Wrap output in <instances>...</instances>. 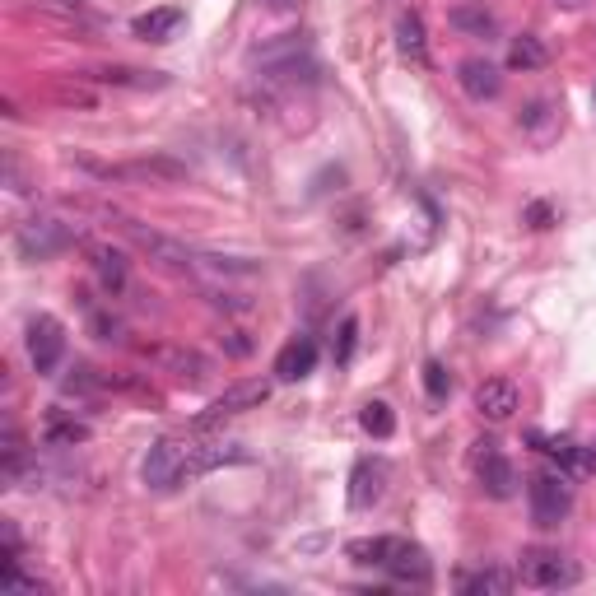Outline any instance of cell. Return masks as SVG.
Returning <instances> with one entry per match:
<instances>
[{
	"mask_svg": "<svg viewBox=\"0 0 596 596\" xmlns=\"http://www.w3.org/2000/svg\"><path fill=\"white\" fill-rule=\"evenodd\" d=\"M84 229L80 224H66V219H52V215H33L19 224V233H14V243H19V252H24L28 261H47L56 257V252H66L70 243H80Z\"/></svg>",
	"mask_w": 596,
	"mask_h": 596,
	"instance_id": "6da1fadb",
	"label": "cell"
},
{
	"mask_svg": "<svg viewBox=\"0 0 596 596\" xmlns=\"http://www.w3.org/2000/svg\"><path fill=\"white\" fill-rule=\"evenodd\" d=\"M517 578L527 587H541V592H559V587L583 583V569H578L569 555H559V550L531 545V550H522V559H517Z\"/></svg>",
	"mask_w": 596,
	"mask_h": 596,
	"instance_id": "7a4b0ae2",
	"label": "cell"
},
{
	"mask_svg": "<svg viewBox=\"0 0 596 596\" xmlns=\"http://www.w3.org/2000/svg\"><path fill=\"white\" fill-rule=\"evenodd\" d=\"M527 499H531V517H536V527H559V522L569 517V508H573L569 475H559V471L531 475Z\"/></svg>",
	"mask_w": 596,
	"mask_h": 596,
	"instance_id": "3957f363",
	"label": "cell"
},
{
	"mask_svg": "<svg viewBox=\"0 0 596 596\" xmlns=\"http://www.w3.org/2000/svg\"><path fill=\"white\" fill-rule=\"evenodd\" d=\"M187 452H191V443H177V438H159V443L149 447L145 466H140L145 485H149V489H159V494L177 489L182 480H187Z\"/></svg>",
	"mask_w": 596,
	"mask_h": 596,
	"instance_id": "277c9868",
	"label": "cell"
},
{
	"mask_svg": "<svg viewBox=\"0 0 596 596\" xmlns=\"http://www.w3.org/2000/svg\"><path fill=\"white\" fill-rule=\"evenodd\" d=\"M122 233L154 261V266H163V271H196V252L173 243L168 233H154V229H145V224H136V219H122Z\"/></svg>",
	"mask_w": 596,
	"mask_h": 596,
	"instance_id": "5b68a950",
	"label": "cell"
},
{
	"mask_svg": "<svg viewBox=\"0 0 596 596\" xmlns=\"http://www.w3.org/2000/svg\"><path fill=\"white\" fill-rule=\"evenodd\" d=\"M475 461V475H480V489H485L489 499H513L517 494V471H513V461L499 452V443L494 438H480L471 452Z\"/></svg>",
	"mask_w": 596,
	"mask_h": 596,
	"instance_id": "8992f818",
	"label": "cell"
},
{
	"mask_svg": "<svg viewBox=\"0 0 596 596\" xmlns=\"http://www.w3.org/2000/svg\"><path fill=\"white\" fill-rule=\"evenodd\" d=\"M271 396V382L266 378H247V382H233L229 392L219 396V401H210V410L205 415H196V429H215V424H224L229 415H243V410H257L261 401Z\"/></svg>",
	"mask_w": 596,
	"mask_h": 596,
	"instance_id": "52a82bcc",
	"label": "cell"
},
{
	"mask_svg": "<svg viewBox=\"0 0 596 596\" xmlns=\"http://www.w3.org/2000/svg\"><path fill=\"white\" fill-rule=\"evenodd\" d=\"M61 354H66V326L56 317H47V312H38L28 322V359H33L38 373H52L61 364Z\"/></svg>",
	"mask_w": 596,
	"mask_h": 596,
	"instance_id": "ba28073f",
	"label": "cell"
},
{
	"mask_svg": "<svg viewBox=\"0 0 596 596\" xmlns=\"http://www.w3.org/2000/svg\"><path fill=\"white\" fill-rule=\"evenodd\" d=\"M145 359L168 368V373H177V378L191 382V387H201V382L215 373V364H210L201 350H187V345H145Z\"/></svg>",
	"mask_w": 596,
	"mask_h": 596,
	"instance_id": "9c48e42d",
	"label": "cell"
},
{
	"mask_svg": "<svg viewBox=\"0 0 596 596\" xmlns=\"http://www.w3.org/2000/svg\"><path fill=\"white\" fill-rule=\"evenodd\" d=\"M382 569L392 573L396 583H415V587H424L429 578H434V564H429V555H424L420 545H415V541H396V536H392V545H387Z\"/></svg>",
	"mask_w": 596,
	"mask_h": 596,
	"instance_id": "30bf717a",
	"label": "cell"
},
{
	"mask_svg": "<svg viewBox=\"0 0 596 596\" xmlns=\"http://www.w3.org/2000/svg\"><path fill=\"white\" fill-rule=\"evenodd\" d=\"M517 406H522V396H517V387L508 378H489L475 387V410H480V420L489 424H503V420H513Z\"/></svg>",
	"mask_w": 596,
	"mask_h": 596,
	"instance_id": "8fae6325",
	"label": "cell"
},
{
	"mask_svg": "<svg viewBox=\"0 0 596 596\" xmlns=\"http://www.w3.org/2000/svg\"><path fill=\"white\" fill-rule=\"evenodd\" d=\"M517 126L527 131L531 145L545 149L550 140H559V131H564V112H559V103H550V98H536V103H527V108H522Z\"/></svg>",
	"mask_w": 596,
	"mask_h": 596,
	"instance_id": "7c38bea8",
	"label": "cell"
},
{
	"mask_svg": "<svg viewBox=\"0 0 596 596\" xmlns=\"http://www.w3.org/2000/svg\"><path fill=\"white\" fill-rule=\"evenodd\" d=\"M382 494H387V466L373 461V457L354 461V471H350V508H354V513L373 508Z\"/></svg>",
	"mask_w": 596,
	"mask_h": 596,
	"instance_id": "4fadbf2b",
	"label": "cell"
},
{
	"mask_svg": "<svg viewBox=\"0 0 596 596\" xmlns=\"http://www.w3.org/2000/svg\"><path fill=\"white\" fill-rule=\"evenodd\" d=\"M457 84L475 98V103H485V98H499L503 94V75L489 66V61H480V56L461 61V66H457Z\"/></svg>",
	"mask_w": 596,
	"mask_h": 596,
	"instance_id": "5bb4252c",
	"label": "cell"
},
{
	"mask_svg": "<svg viewBox=\"0 0 596 596\" xmlns=\"http://www.w3.org/2000/svg\"><path fill=\"white\" fill-rule=\"evenodd\" d=\"M312 368H317V345H312V336L289 340L285 350L275 354V378H280V382H298V378H308Z\"/></svg>",
	"mask_w": 596,
	"mask_h": 596,
	"instance_id": "9a60e30c",
	"label": "cell"
},
{
	"mask_svg": "<svg viewBox=\"0 0 596 596\" xmlns=\"http://www.w3.org/2000/svg\"><path fill=\"white\" fill-rule=\"evenodd\" d=\"M238 461H252V457H247V447H238V443L191 447V452H187V480H191V475L215 471V466H238Z\"/></svg>",
	"mask_w": 596,
	"mask_h": 596,
	"instance_id": "2e32d148",
	"label": "cell"
},
{
	"mask_svg": "<svg viewBox=\"0 0 596 596\" xmlns=\"http://www.w3.org/2000/svg\"><path fill=\"white\" fill-rule=\"evenodd\" d=\"M182 19H187V14L177 10V5H163V10L136 14V19H131V33H136V38H145V42H168L177 28H182Z\"/></svg>",
	"mask_w": 596,
	"mask_h": 596,
	"instance_id": "e0dca14e",
	"label": "cell"
},
{
	"mask_svg": "<svg viewBox=\"0 0 596 596\" xmlns=\"http://www.w3.org/2000/svg\"><path fill=\"white\" fill-rule=\"evenodd\" d=\"M396 47H401V56H410L415 66H429V38H424V19L415 10H406L396 19Z\"/></svg>",
	"mask_w": 596,
	"mask_h": 596,
	"instance_id": "ac0fdd59",
	"label": "cell"
},
{
	"mask_svg": "<svg viewBox=\"0 0 596 596\" xmlns=\"http://www.w3.org/2000/svg\"><path fill=\"white\" fill-rule=\"evenodd\" d=\"M527 443L541 447L545 457H555L559 466H569V471H583V447L573 443V438H564V434H541V429H531Z\"/></svg>",
	"mask_w": 596,
	"mask_h": 596,
	"instance_id": "d6986e66",
	"label": "cell"
},
{
	"mask_svg": "<svg viewBox=\"0 0 596 596\" xmlns=\"http://www.w3.org/2000/svg\"><path fill=\"white\" fill-rule=\"evenodd\" d=\"M94 275L108 294H122L126 289V257L117 247H94Z\"/></svg>",
	"mask_w": 596,
	"mask_h": 596,
	"instance_id": "ffe728a7",
	"label": "cell"
},
{
	"mask_svg": "<svg viewBox=\"0 0 596 596\" xmlns=\"http://www.w3.org/2000/svg\"><path fill=\"white\" fill-rule=\"evenodd\" d=\"M545 61H550V47L541 38H531V33L513 38V47H508V66L513 70H541Z\"/></svg>",
	"mask_w": 596,
	"mask_h": 596,
	"instance_id": "44dd1931",
	"label": "cell"
},
{
	"mask_svg": "<svg viewBox=\"0 0 596 596\" xmlns=\"http://www.w3.org/2000/svg\"><path fill=\"white\" fill-rule=\"evenodd\" d=\"M461 592H471V596H508V592H513V573L480 569V573H471V578H461Z\"/></svg>",
	"mask_w": 596,
	"mask_h": 596,
	"instance_id": "7402d4cb",
	"label": "cell"
},
{
	"mask_svg": "<svg viewBox=\"0 0 596 596\" xmlns=\"http://www.w3.org/2000/svg\"><path fill=\"white\" fill-rule=\"evenodd\" d=\"M94 80L122 84V89H163V84H168L163 75H145V70H131V66H103Z\"/></svg>",
	"mask_w": 596,
	"mask_h": 596,
	"instance_id": "603a6c76",
	"label": "cell"
},
{
	"mask_svg": "<svg viewBox=\"0 0 596 596\" xmlns=\"http://www.w3.org/2000/svg\"><path fill=\"white\" fill-rule=\"evenodd\" d=\"M359 424H364V434L373 438H392L396 434V415L387 401H368L364 410H359Z\"/></svg>",
	"mask_w": 596,
	"mask_h": 596,
	"instance_id": "cb8c5ba5",
	"label": "cell"
},
{
	"mask_svg": "<svg viewBox=\"0 0 596 596\" xmlns=\"http://www.w3.org/2000/svg\"><path fill=\"white\" fill-rule=\"evenodd\" d=\"M447 24L461 28V33H475V38H485V33H494V19H489L480 5H457V10L447 14Z\"/></svg>",
	"mask_w": 596,
	"mask_h": 596,
	"instance_id": "d4e9b609",
	"label": "cell"
},
{
	"mask_svg": "<svg viewBox=\"0 0 596 596\" xmlns=\"http://www.w3.org/2000/svg\"><path fill=\"white\" fill-rule=\"evenodd\" d=\"M42 443H47V447H75V443H89V424H80V420H56V424H47Z\"/></svg>",
	"mask_w": 596,
	"mask_h": 596,
	"instance_id": "484cf974",
	"label": "cell"
},
{
	"mask_svg": "<svg viewBox=\"0 0 596 596\" xmlns=\"http://www.w3.org/2000/svg\"><path fill=\"white\" fill-rule=\"evenodd\" d=\"M38 10L66 19V24H98V14L84 5V0H38Z\"/></svg>",
	"mask_w": 596,
	"mask_h": 596,
	"instance_id": "4316f807",
	"label": "cell"
},
{
	"mask_svg": "<svg viewBox=\"0 0 596 596\" xmlns=\"http://www.w3.org/2000/svg\"><path fill=\"white\" fill-rule=\"evenodd\" d=\"M387 545H392V536H373V541H350V545H345V555H350L354 564H373V569H382V559H387Z\"/></svg>",
	"mask_w": 596,
	"mask_h": 596,
	"instance_id": "83f0119b",
	"label": "cell"
},
{
	"mask_svg": "<svg viewBox=\"0 0 596 596\" xmlns=\"http://www.w3.org/2000/svg\"><path fill=\"white\" fill-rule=\"evenodd\" d=\"M354 340H359V317H340V331L331 340V359L336 364H350L354 359Z\"/></svg>",
	"mask_w": 596,
	"mask_h": 596,
	"instance_id": "f1b7e54d",
	"label": "cell"
},
{
	"mask_svg": "<svg viewBox=\"0 0 596 596\" xmlns=\"http://www.w3.org/2000/svg\"><path fill=\"white\" fill-rule=\"evenodd\" d=\"M424 392L434 396V401H447V392H452V373H447V364H438V359L424 364Z\"/></svg>",
	"mask_w": 596,
	"mask_h": 596,
	"instance_id": "f546056e",
	"label": "cell"
},
{
	"mask_svg": "<svg viewBox=\"0 0 596 596\" xmlns=\"http://www.w3.org/2000/svg\"><path fill=\"white\" fill-rule=\"evenodd\" d=\"M98 387H103V382H98V373L89 364H80V368H75V378L61 382V392H66V396H75V392L89 396V392H98Z\"/></svg>",
	"mask_w": 596,
	"mask_h": 596,
	"instance_id": "4dcf8cb0",
	"label": "cell"
},
{
	"mask_svg": "<svg viewBox=\"0 0 596 596\" xmlns=\"http://www.w3.org/2000/svg\"><path fill=\"white\" fill-rule=\"evenodd\" d=\"M94 331H98V340H122V322L108 317V312H94Z\"/></svg>",
	"mask_w": 596,
	"mask_h": 596,
	"instance_id": "1f68e13d",
	"label": "cell"
},
{
	"mask_svg": "<svg viewBox=\"0 0 596 596\" xmlns=\"http://www.w3.org/2000/svg\"><path fill=\"white\" fill-rule=\"evenodd\" d=\"M527 224H531V229H550V224H555V210H550L545 201L527 205Z\"/></svg>",
	"mask_w": 596,
	"mask_h": 596,
	"instance_id": "d6a6232c",
	"label": "cell"
},
{
	"mask_svg": "<svg viewBox=\"0 0 596 596\" xmlns=\"http://www.w3.org/2000/svg\"><path fill=\"white\" fill-rule=\"evenodd\" d=\"M229 354H252V340H243V331H229Z\"/></svg>",
	"mask_w": 596,
	"mask_h": 596,
	"instance_id": "836d02e7",
	"label": "cell"
},
{
	"mask_svg": "<svg viewBox=\"0 0 596 596\" xmlns=\"http://www.w3.org/2000/svg\"><path fill=\"white\" fill-rule=\"evenodd\" d=\"M261 5H266V10H294L298 0H261Z\"/></svg>",
	"mask_w": 596,
	"mask_h": 596,
	"instance_id": "e575fe53",
	"label": "cell"
},
{
	"mask_svg": "<svg viewBox=\"0 0 596 596\" xmlns=\"http://www.w3.org/2000/svg\"><path fill=\"white\" fill-rule=\"evenodd\" d=\"M555 5H564V10H583L587 0H555Z\"/></svg>",
	"mask_w": 596,
	"mask_h": 596,
	"instance_id": "d590c367",
	"label": "cell"
}]
</instances>
